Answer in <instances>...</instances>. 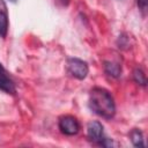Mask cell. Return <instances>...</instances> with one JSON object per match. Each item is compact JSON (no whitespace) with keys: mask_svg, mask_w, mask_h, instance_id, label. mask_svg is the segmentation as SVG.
I'll use <instances>...</instances> for the list:
<instances>
[{"mask_svg":"<svg viewBox=\"0 0 148 148\" xmlns=\"http://www.w3.org/2000/svg\"><path fill=\"white\" fill-rule=\"evenodd\" d=\"M8 32V12L5 0H0V36L5 38Z\"/></svg>","mask_w":148,"mask_h":148,"instance_id":"cell-6","label":"cell"},{"mask_svg":"<svg viewBox=\"0 0 148 148\" xmlns=\"http://www.w3.org/2000/svg\"><path fill=\"white\" fill-rule=\"evenodd\" d=\"M59 130L66 135H75L80 131V123L73 116H62L59 118Z\"/></svg>","mask_w":148,"mask_h":148,"instance_id":"cell-3","label":"cell"},{"mask_svg":"<svg viewBox=\"0 0 148 148\" xmlns=\"http://www.w3.org/2000/svg\"><path fill=\"white\" fill-rule=\"evenodd\" d=\"M61 3H64V5H67L68 3V0H59Z\"/></svg>","mask_w":148,"mask_h":148,"instance_id":"cell-11","label":"cell"},{"mask_svg":"<svg viewBox=\"0 0 148 148\" xmlns=\"http://www.w3.org/2000/svg\"><path fill=\"white\" fill-rule=\"evenodd\" d=\"M133 79H134V81H135L138 84H140V86H142V87H145V86L147 84L146 74H145V72H143L142 69H140V68L134 69V72H133Z\"/></svg>","mask_w":148,"mask_h":148,"instance_id":"cell-9","label":"cell"},{"mask_svg":"<svg viewBox=\"0 0 148 148\" xmlns=\"http://www.w3.org/2000/svg\"><path fill=\"white\" fill-rule=\"evenodd\" d=\"M104 71L105 73L111 76V77H119L121 75V66L118 62H113V61H104Z\"/></svg>","mask_w":148,"mask_h":148,"instance_id":"cell-7","label":"cell"},{"mask_svg":"<svg viewBox=\"0 0 148 148\" xmlns=\"http://www.w3.org/2000/svg\"><path fill=\"white\" fill-rule=\"evenodd\" d=\"M67 71L73 77L77 80H83L88 75L89 68L86 61L79 58H69L67 60Z\"/></svg>","mask_w":148,"mask_h":148,"instance_id":"cell-2","label":"cell"},{"mask_svg":"<svg viewBox=\"0 0 148 148\" xmlns=\"http://www.w3.org/2000/svg\"><path fill=\"white\" fill-rule=\"evenodd\" d=\"M138 5L140 6V8L142 10H146V8H147V0H138Z\"/></svg>","mask_w":148,"mask_h":148,"instance_id":"cell-10","label":"cell"},{"mask_svg":"<svg viewBox=\"0 0 148 148\" xmlns=\"http://www.w3.org/2000/svg\"><path fill=\"white\" fill-rule=\"evenodd\" d=\"M9 1H10V2H16L17 0H9Z\"/></svg>","mask_w":148,"mask_h":148,"instance_id":"cell-12","label":"cell"},{"mask_svg":"<svg viewBox=\"0 0 148 148\" xmlns=\"http://www.w3.org/2000/svg\"><path fill=\"white\" fill-rule=\"evenodd\" d=\"M89 106L94 113L104 119H111L116 113L113 97L106 89L101 87H95L90 90Z\"/></svg>","mask_w":148,"mask_h":148,"instance_id":"cell-1","label":"cell"},{"mask_svg":"<svg viewBox=\"0 0 148 148\" xmlns=\"http://www.w3.org/2000/svg\"><path fill=\"white\" fill-rule=\"evenodd\" d=\"M0 90L7 92V94H15V84L13 80L10 79L8 72L5 69L2 64L0 62Z\"/></svg>","mask_w":148,"mask_h":148,"instance_id":"cell-5","label":"cell"},{"mask_svg":"<svg viewBox=\"0 0 148 148\" xmlns=\"http://www.w3.org/2000/svg\"><path fill=\"white\" fill-rule=\"evenodd\" d=\"M87 135L90 141L99 143L102 141V139L104 138L103 136V125L97 120L90 121L87 126Z\"/></svg>","mask_w":148,"mask_h":148,"instance_id":"cell-4","label":"cell"},{"mask_svg":"<svg viewBox=\"0 0 148 148\" xmlns=\"http://www.w3.org/2000/svg\"><path fill=\"white\" fill-rule=\"evenodd\" d=\"M130 138H131V141L132 143L135 146V147H139V148H143L145 147V142H143V135H142V132L138 128H133L130 133Z\"/></svg>","mask_w":148,"mask_h":148,"instance_id":"cell-8","label":"cell"}]
</instances>
